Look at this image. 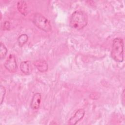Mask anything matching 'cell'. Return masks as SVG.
Listing matches in <instances>:
<instances>
[{"mask_svg":"<svg viewBox=\"0 0 125 125\" xmlns=\"http://www.w3.org/2000/svg\"><path fill=\"white\" fill-rule=\"evenodd\" d=\"M88 23V18L86 13L82 10L74 12L70 19V26L71 28L80 30L86 26Z\"/></svg>","mask_w":125,"mask_h":125,"instance_id":"obj_1","label":"cell"},{"mask_svg":"<svg viewBox=\"0 0 125 125\" xmlns=\"http://www.w3.org/2000/svg\"><path fill=\"white\" fill-rule=\"evenodd\" d=\"M111 56L116 62H122L124 61V42L121 38L113 40Z\"/></svg>","mask_w":125,"mask_h":125,"instance_id":"obj_2","label":"cell"},{"mask_svg":"<svg viewBox=\"0 0 125 125\" xmlns=\"http://www.w3.org/2000/svg\"><path fill=\"white\" fill-rule=\"evenodd\" d=\"M33 22L40 29L44 32H50L52 27L50 21L40 13H36L33 18Z\"/></svg>","mask_w":125,"mask_h":125,"instance_id":"obj_3","label":"cell"},{"mask_svg":"<svg viewBox=\"0 0 125 125\" xmlns=\"http://www.w3.org/2000/svg\"><path fill=\"white\" fill-rule=\"evenodd\" d=\"M5 68L10 72H15L17 69L16 57L13 54H10L4 63Z\"/></svg>","mask_w":125,"mask_h":125,"instance_id":"obj_4","label":"cell"},{"mask_svg":"<svg viewBox=\"0 0 125 125\" xmlns=\"http://www.w3.org/2000/svg\"><path fill=\"white\" fill-rule=\"evenodd\" d=\"M85 110L83 109H78L69 120L68 124L71 125H75L81 120L85 115Z\"/></svg>","mask_w":125,"mask_h":125,"instance_id":"obj_5","label":"cell"},{"mask_svg":"<svg viewBox=\"0 0 125 125\" xmlns=\"http://www.w3.org/2000/svg\"><path fill=\"white\" fill-rule=\"evenodd\" d=\"M41 101V94L40 93H36L34 94L30 104L31 107L35 110L39 108Z\"/></svg>","mask_w":125,"mask_h":125,"instance_id":"obj_6","label":"cell"},{"mask_svg":"<svg viewBox=\"0 0 125 125\" xmlns=\"http://www.w3.org/2000/svg\"><path fill=\"white\" fill-rule=\"evenodd\" d=\"M20 69L22 73L28 75L32 71V65L30 61H25L22 62L20 64Z\"/></svg>","mask_w":125,"mask_h":125,"instance_id":"obj_7","label":"cell"},{"mask_svg":"<svg viewBox=\"0 0 125 125\" xmlns=\"http://www.w3.org/2000/svg\"><path fill=\"white\" fill-rule=\"evenodd\" d=\"M34 65L38 70L41 72H46L48 69V64L43 60H38L34 62Z\"/></svg>","mask_w":125,"mask_h":125,"instance_id":"obj_8","label":"cell"},{"mask_svg":"<svg viewBox=\"0 0 125 125\" xmlns=\"http://www.w3.org/2000/svg\"><path fill=\"white\" fill-rule=\"evenodd\" d=\"M17 8L22 15L26 16L27 14V5L25 1H19L17 3Z\"/></svg>","mask_w":125,"mask_h":125,"instance_id":"obj_9","label":"cell"},{"mask_svg":"<svg viewBox=\"0 0 125 125\" xmlns=\"http://www.w3.org/2000/svg\"><path fill=\"white\" fill-rule=\"evenodd\" d=\"M28 37L26 34H23L21 35L18 38V42L19 45L20 47H22L26 43V42L28 41Z\"/></svg>","mask_w":125,"mask_h":125,"instance_id":"obj_10","label":"cell"},{"mask_svg":"<svg viewBox=\"0 0 125 125\" xmlns=\"http://www.w3.org/2000/svg\"><path fill=\"white\" fill-rule=\"evenodd\" d=\"M7 53V49L6 46L2 42L0 43V58L2 59L5 58Z\"/></svg>","mask_w":125,"mask_h":125,"instance_id":"obj_11","label":"cell"},{"mask_svg":"<svg viewBox=\"0 0 125 125\" xmlns=\"http://www.w3.org/2000/svg\"><path fill=\"white\" fill-rule=\"evenodd\" d=\"M6 92V89L4 87H3L2 85H1L0 87V105L3 103L4 98V96Z\"/></svg>","mask_w":125,"mask_h":125,"instance_id":"obj_12","label":"cell"},{"mask_svg":"<svg viewBox=\"0 0 125 125\" xmlns=\"http://www.w3.org/2000/svg\"><path fill=\"white\" fill-rule=\"evenodd\" d=\"M10 27V22L8 21H6L4 22L3 24V29L4 30H9Z\"/></svg>","mask_w":125,"mask_h":125,"instance_id":"obj_13","label":"cell"},{"mask_svg":"<svg viewBox=\"0 0 125 125\" xmlns=\"http://www.w3.org/2000/svg\"><path fill=\"white\" fill-rule=\"evenodd\" d=\"M121 99H122V104L123 105H124V103H125V90L124 89L123 91L122 94L121 95Z\"/></svg>","mask_w":125,"mask_h":125,"instance_id":"obj_14","label":"cell"}]
</instances>
